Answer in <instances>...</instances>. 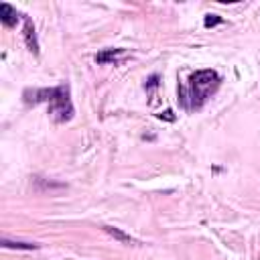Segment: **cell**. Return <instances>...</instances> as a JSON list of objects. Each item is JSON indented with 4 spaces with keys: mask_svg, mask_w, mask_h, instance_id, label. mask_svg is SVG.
Returning a JSON list of instances; mask_svg holds the SVG:
<instances>
[{
    "mask_svg": "<svg viewBox=\"0 0 260 260\" xmlns=\"http://www.w3.org/2000/svg\"><path fill=\"white\" fill-rule=\"evenodd\" d=\"M22 22H24V26H22V37H24V43H26V47H28V51H30V53L39 55V41H37L35 24H32V20H30L26 14H22Z\"/></svg>",
    "mask_w": 260,
    "mask_h": 260,
    "instance_id": "3",
    "label": "cell"
},
{
    "mask_svg": "<svg viewBox=\"0 0 260 260\" xmlns=\"http://www.w3.org/2000/svg\"><path fill=\"white\" fill-rule=\"evenodd\" d=\"M158 118H165V120H175V116H173V112H171V110H167L165 114H158Z\"/></svg>",
    "mask_w": 260,
    "mask_h": 260,
    "instance_id": "10",
    "label": "cell"
},
{
    "mask_svg": "<svg viewBox=\"0 0 260 260\" xmlns=\"http://www.w3.org/2000/svg\"><path fill=\"white\" fill-rule=\"evenodd\" d=\"M221 77L215 69H199L189 75L187 85H179V102L185 110L195 112L219 89Z\"/></svg>",
    "mask_w": 260,
    "mask_h": 260,
    "instance_id": "1",
    "label": "cell"
},
{
    "mask_svg": "<svg viewBox=\"0 0 260 260\" xmlns=\"http://www.w3.org/2000/svg\"><path fill=\"white\" fill-rule=\"evenodd\" d=\"M18 18H22V14H18L14 6H10L8 2H2V4H0V22H2L4 26H8V28L16 26Z\"/></svg>",
    "mask_w": 260,
    "mask_h": 260,
    "instance_id": "4",
    "label": "cell"
},
{
    "mask_svg": "<svg viewBox=\"0 0 260 260\" xmlns=\"http://www.w3.org/2000/svg\"><path fill=\"white\" fill-rule=\"evenodd\" d=\"M26 104H49V114L55 122H69L73 118V104L69 98V85L61 83L57 87L45 89H24L22 93Z\"/></svg>",
    "mask_w": 260,
    "mask_h": 260,
    "instance_id": "2",
    "label": "cell"
},
{
    "mask_svg": "<svg viewBox=\"0 0 260 260\" xmlns=\"http://www.w3.org/2000/svg\"><path fill=\"white\" fill-rule=\"evenodd\" d=\"M124 49H104L95 55V63L100 65H106V63H118L120 57H124Z\"/></svg>",
    "mask_w": 260,
    "mask_h": 260,
    "instance_id": "5",
    "label": "cell"
},
{
    "mask_svg": "<svg viewBox=\"0 0 260 260\" xmlns=\"http://www.w3.org/2000/svg\"><path fill=\"white\" fill-rule=\"evenodd\" d=\"M156 87H158V75L154 73V75H150V77L146 79V83H144V89H146V91H148V93L154 98V89H156Z\"/></svg>",
    "mask_w": 260,
    "mask_h": 260,
    "instance_id": "9",
    "label": "cell"
},
{
    "mask_svg": "<svg viewBox=\"0 0 260 260\" xmlns=\"http://www.w3.org/2000/svg\"><path fill=\"white\" fill-rule=\"evenodd\" d=\"M0 244H2V248H14V250H39V244H35V242H18V240L2 238Z\"/></svg>",
    "mask_w": 260,
    "mask_h": 260,
    "instance_id": "6",
    "label": "cell"
},
{
    "mask_svg": "<svg viewBox=\"0 0 260 260\" xmlns=\"http://www.w3.org/2000/svg\"><path fill=\"white\" fill-rule=\"evenodd\" d=\"M104 232H106V234H110L114 240H118V242H122V244H138L134 238H130L128 234H124L120 228H114V225H104Z\"/></svg>",
    "mask_w": 260,
    "mask_h": 260,
    "instance_id": "7",
    "label": "cell"
},
{
    "mask_svg": "<svg viewBox=\"0 0 260 260\" xmlns=\"http://www.w3.org/2000/svg\"><path fill=\"white\" fill-rule=\"evenodd\" d=\"M221 22H223V18L217 16V14H205V18H203V26L205 28H213V26H217Z\"/></svg>",
    "mask_w": 260,
    "mask_h": 260,
    "instance_id": "8",
    "label": "cell"
}]
</instances>
